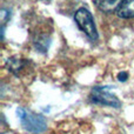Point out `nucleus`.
<instances>
[{
    "label": "nucleus",
    "mask_w": 134,
    "mask_h": 134,
    "mask_svg": "<svg viewBox=\"0 0 134 134\" xmlns=\"http://www.w3.org/2000/svg\"><path fill=\"white\" fill-rule=\"evenodd\" d=\"M16 114L19 116L21 125L24 126L26 131L33 134H39L46 131L47 122L46 119L40 114H37L32 111L24 108V107H19L16 109Z\"/></svg>",
    "instance_id": "nucleus-1"
},
{
    "label": "nucleus",
    "mask_w": 134,
    "mask_h": 134,
    "mask_svg": "<svg viewBox=\"0 0 134 134\" xmlns=\"http://www.w3.org/2000/svg\"><path fill=\"white\" fill-rule=\"evenodd\" d=\"M74 20H75L78 27L90 38L91 40L98 39V32L94 24V19L92 16V13L85 7H80L74 14Z\"/></svg>",
    "instance_id": "nucleus-2"
},
{
    "label": "nucleus",
    "mask_w": 134,
    "mask_h": 134,
    "mask_svg": "<svg viewBox=\"0 0 134 134\" xmlns=\"http://www.w3.org/2000/svg\"><path fill=\"white\" fill-rule=\"evenodd\" d=\"M90 98L92 100V102H94V104L114 107V108H119L121 105L120 100L116 98V95L109 92L108 87H99V86L93 87L92 91H91Z\"/></svg>",
    "instance_id": "nucleus-3"
},
{
    "label": "nucleus",
    "mask_w": 134,
    "mask_h": 134,
    "mask_svg": "<svg viewBox=\"0 0 134 134\" xmlns=\"http://www.w3.org/2000/svg\"><path fill=\"white\" fill-rule=\"evenodd\" d=\"M116 14L122 19L134 18V0H122L116 9Z\"/></svg>",
    "instance_id": "nucleus-4"
},
{
    "label": "nucleus",
    "mask_w": 134,
    "mask_h": 134,
    "mask_svg": "<svg viewBox=\"0 0 134 134\" xmlns=\"http://www.w3.org/2000/svg\"><path fill=\"white\" fill-rule=\"evenodd\" d=\"M122 0H94L95 6L102 12L111 13L113 11H116L119 5L121 4Z\"/></svg>",
    "instance_id": "nucleus-5"
},
{
    "label": "nucleus",
    "mask_w": 134,
    "mask_h": 134,
    "mask_svg": "<svg viewBox=\"0 0 134 134\" xmlns=\"http://www.w3.org/2000/svg\"><path fill=\"white\" fill-rule=\"evenodd\" d=\"M49 44H51V39H49L48 37H46V35L38 38V39L34 41L35 48H37L39 52H41V53H46L48 47H49Z\"/></svg>",
    "instance_id": "nucleus-6"
},
{
    "label": "nucleus",
    "mask_w": 134,
    "mask_h": 134,
    "mask_svg": "<svg viewBox=\"0 0 134 134\" xmlns=\"http://www.w3.org/2000/svg\"><path fill=\"white\" fill-rule=\"evenodd\" d=\"M7 66H8V69L11 72L18 73L24 67V61L20 58H18V57H13V58H9L7 60Z\"/></svg>",
    "instance_id": "nucleus-7"
},
{
    "label": "nucleus",
    "mask_w": 134,
    "mask_h": 134,
    "mask_svg": "<svg viewBox=\"0 0 134 134\" xmlns=\"http://www.w3.org/2000/svg\"><path fill=\"white\" fill-rule=\"evenodd\" d=\"M128 78V74L126 73V72H120V73L118 74V79L119 81H126V79Z\"/></svg>",
    "instance_id": "nucleus-8"
}]
</instances>
